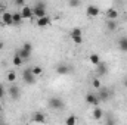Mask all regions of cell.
<instances>
[{"instance_id":"obj_1","label":"cell","mask_w":127,"mask_h":125,"mask_svg":"<svg viewBox=\"0 0 127 125\" xmlns=\"http://www.w3.org/2000/svg\"><path fill=\"white\" fill-rule=\"evenodd\" d=\"M32 15L37 16V19L46 16V3H44V1H37V3L32 6Z\"/></svg>"},{"instance_id":"obj_2","label":"cell","mask_w":127,"mask_h":125,"mask_svg":"<svg viewBox=\"0 0 127 125\" xmlns=\"http://www.w3.org/2000/svg\"><path fill=\"white\" fill-rule=\"evenodd\" d=\"M22 80H24V83H27V84H35V81H37V77H34L31 72V68H27V69H24L22 71Z\"/></svg>"},{"instance_id":"obj_3","label":"cell","mask_w":127,"mask_h":125,"mask_svg":"<svg viewBox=\"0 0 127 125\" xmlns=\"http://www.w3.org/2000/svg\"><path fill=\"white\" fill-rule=\"evenodd\" d=\"M49 106L53 110H62L65 107V103L62 102V99H59V97H50L49 99Z\"/></svg>"},{"instance_id":"obj_4","label":"cell","mask_w":127,"mask_h":125,"mask_svg":"<svg viewBox=\"0 0 127 125\" xmlns=\"http://www.w3.org/2000/svg\"><path fill=\"white\" fill-rule=\"evenodd\" d=\"M96 96H97V99H99L100 102H108V100L112 97V93H111L108 88H103V87H100Z\"/></svg>"},{"instance_id":"obj_5","label":"cell","mask_w":127,"mask_h":125,"mask_svg":"<svg viewBox=\"0 0 127 125\" xmlns=\"http://www.w3.org/2000/svg\"><path fill=\"white\" fill-rule=\"evenodd\" d=\"M84 100H86L87 104H92V106H95V107H97L99 103H100V100L97 99V96H96L95 93H87L86 97H84Z\"/></svg>"},{"instance_id":"obj_6","label":"cell","mask_w":127,"mask_h":125,"mask_svg":"<svg viewBox=\"0 0 127 125\" xmlns=\"http://www.w3.org/2000/svg\"><path fill=\"white\" fill-rule=\"evenodd\" d=\"M96 74H97V77H103V75H106V74H108V65L100 61V63L96 66Z\"/></svg>"},{"instance_id":"obj_7","label":"cell","mask_w":127,"mask_h":125,"mask_svg":"<svg viewBox=\"0 0 127 125\" xmlns=\"http://www.w3.org/2000/svg\"><path fill=\"white\" fill-rule=\"evenodd\" d=\"M21 16H22V19H31L32 16V7H30V6H24L22 9H21Z\"/></svg>"},{"instance_id":"obj_8","label":"cell","mask_w":127,"mask_h":125,"mask_svg":"<svg viewBox=\"0 0 127 125\" xmlns=\"http://www.w3.org/2000/svg\"><path fill=\"white\" fill-rule=\"evenodd\" d=\"M86 13L90 18H96V16H99V7L95 6V4H89L87 9H86Z\"/></svg>"},{"instance_id":"obj_9","label":"cell","mask_w":127,"mask_h":125,"mask_svg":"<svg viewBox=\"0 0 127 125\" xmlns=\"http://www.w3.org/2000/svg\"><path fill=\"white\" fill-rule=\"evenodd\" d=\"M31 119L34 122H37V124H44V122H46V116H44V113H41V112H34Z\"/></svg>"},{"instance_id":"obj_10","label":"cell","mask_w":127,"mask_h":125,"mask_svg":"<svg viewBox=\"0 0 127 125\" xmlns=\"http://www.w3.org/2000/svg\"><path fill=\"white\" fill-rule=\"evenodd\" d=\"M69 71H71V68L68 65H65V63H59L56 66V72L59 75H66V74H69Z\"/></svg>"},{"instance_id":"obj_11","label":"cell","mask_w":127,"mask_h":125,"mask_svg":"<svg viewBox=\"0 0 127 125\" xmlns=\"http://www.w3.org/2000/svg\"><path fill=\"white\" fill-rule=\"evenodd\" d=\"M1 21H3L4 25H13L12 13H10V12H3V15H1Z\"/></svg>"},{"instance_id":"obj_12","label":"cell","mask_w":127,"mask_h":125,"mask_svg":"<svg viewBox=\"0 0 127 125\" xmlns=\"http://www.w3.org/2000/svg\"><path fill=\"white\" fill-rule=\"evenodd\" d=\"M15 55H18L22 61H28V59H30V56H31V53H30V52H25L22 47H19V49L15 52Z\"/></svg>"},{"instance_id":"obj_13","label":"cell","mask_w":127,"mask_h":125,"mask_svg":"<svg viewBox=\"0 0 127 125\" xmlns=\"http://www.w3.org/2000/svg\"><path fill=\"white\" fill-rule=\"evenodd\" d=\"M118 47H120L121 52L127 53V35H123V37L118 38Z\"/></svg>"},{"instance_id":"obj_14","label":"cell","mask_w":127,"mask_h":125,"mask_svg":"<svg viewBox=\"0 0 127 125\" xmlns=\"http://www.w3.org/2000/svg\"><path fill=\"white\" fill-rule=\"evenodd\" d=\"M19 93H21V91H19V87H18V85H15V84H12V85H10V88H9V94H10V97L15 100V99H18V97H19Z\"/></svg>"},{"instance_id":"obj_15","label":"cell","mask_w":127,"mask_h":125,"mask_svg":"<svg viewBox=\"0 0 127 125\" xmlns=\"http://www.w3.org/2000/svg\"><path fill=\"white\" fill-rule=\"evenodd\" d=\"M92 116H93V119H96V121H100V119H103V110L97 106V107H95L93 109V112H92Z\"/></svg>"},{"instance_id":"obj_16","label":"cell","mask_w":127,"mask_h":125,"mask_svg":"<svg viewBox=\"0 0 127 125\" xmlns=\"http://www.w3.org/2000/svg\"><path fill=\"white\" fill-rule=\"evenodd\" d=\"M106 18H108V21H115L118 18V12L115 9H108L106 10Z\"/></svg>"},{"instance_id":"obj_17","label":"cell","mask_w":127,"mask_h":125,"mask_svg":"<svg viewBox=\"0 0 127 125\" xmlns=\"http://www.w3.org/2000/svg\"><path fill=\"white\" fill-rule=\"evenodd\" d=\"M50 24V18L46 15V16H43V18H40V19H37V27H47Z\"/></svg>"},{"instance_id":"obj_18","label":"cell","mask_w":127,"mask_h":125,"mask_svg":"<svg viewBox=\"0 0 127 125\" xmlns=\"http://www.w3.org/2000/svg\"><path fill=\"white\" fill-rule=\"evenodd\" d=\"M89 62L92 63V65H95V66H97V65L100 63V58H99V55H97V53H92V55L89 56Z\"/></svg>"},{"instance_id":"obj_19","label":"cell","mask_w":127,"mask_h":125,"mask_svg":"<svg viewBox=\"0 0 127 125\" xmlns=\"http://www.w3.org/2000/svg\"><path fill=\"white\" fill-rule=\"evenodd\" d=\"M12 19H13V25H21V22H22V16H21V12L12 13Z\"/></svg>"},{"instance_id":"obj_20","label":"cell","mask_w":127,"mask_h":125,"mask_svg":"<svg viewBox=\"0 0 127 125\" xmlns=\"http://www.w3.org/2000/svg\"><path fill=\"white\" fill-rule=\"evenodd\" d=\"M117 27H118V24H117L115 21H108V22H106V30H108V31L114 32L117 30Z\"/></svg>"},{"instance_id":"obj_21","label":"cell","mask_w":127,"mask_h":125,"mask_svg":"<svg viewBox=\"0 0 127 125\" xmlns=\"http://www.w3.org/2000/svg\"><path fill=\"white\" fill-rule=\"evenodd\" d=\"M105 119V125H117V119H115V116H112V115H108L106 118H103Z\"/></svg>"},{"instance_id":"obj_22","label":"cell","mask_w":127,"mask_h":125,"mask_svg":"<svg viewBox=\"0 0 127 125\" xmlns=\"http://www.w3.org/2000/svg\"><path fill=\"white\" fill-rule=\"evenodd\" d=\"M77 124V118L75 115H69L66 119H65V125H75Z\"/></svg>"},{"instance_id":"obj_23","label":"cell","mask_w":127,"mask_h":125,"mask_svg":"<svg viewBox=\"0 0 127 125\" xmlns=\"http://www.w3.org/2000/svg\"><path fill=\"white\" fill-rule=\"evenodd\" d=\"M31 72H32V75H34V77H38V75H41V74H43V68H41V66H32Z\"/></svg>"},{"instance_id":"obj_24","label":"cell","mask_w":127,"mask_h":125,"mask_svg":"<svg viewBox=\"0 0 127 125\" xmlns=\"http://www.w3.org/2000/svg\"><path fill=\"white\" fill-rule=\"evenodd\" d=\"M22 62H24V61H22L18 55H15V56H13V59H12V63H13L15 66H21V65H22Z\"/></svg>"},{"instance_id":"obj_25","label":"cell","mask_w":127,"mask_h":125,"mask_svg":"<svg viewBox=\"0 0 127 125\" xmlns=\"http://www.w3.org/2000/svg\"><path fill=\"white\" fill-rule=\"evenodd\" d=\"M15 80H16V74H15L13 71H10V72L7 74V81H9V83H15Z\"/></svg>"},{"instance_id":"obj_26","label":"cell","mask_w":127,"mask_h":125,"mask_svg":"<svg viewBox=\"0 0 127 125\" xmlns=\"http://www.w3.org/2000/svg\"><path fill=\"white\" fill-rule=\"evenodd\" d=\"M22 49H24L25 52H30V53H31L32 52V44L31 43H24V44H22Z\"/></svg>"},{"instance_id":"obj_27","label":"cell","mask_w":127,"mask_h":125,"mask_svg":"<svg viewBox=\"0 0 127 125\" xmlns=\"http://www.w3.org/2000/svg\"><path fill=\"white\" fill-rule=\"evenodd\" d=\"M92 85L95 87V88H100V81H99V78H93V81H92Z\"/></svg>"},{"instance_id":"obj_28","label":"cell","mask_w":127,"mask_h":125,"mask_svg":"<svg viewBox=\"0 0 127 125\" xmlns=\"http://www.w3.org/2000/svg\"><path fill=\"white\" fill-rule=\"evenodd\" d=\"M68 4H69L71 7H78L81 3H80V1H77V0H71V1H68Z\"/></svg>"},{"instance_id":"obj_29","label":"cell","mask_w":127,"mask_h":125,"mask_svg":"<svg viewBox=\"0 0 127 125\" xmlns=\"http://www.w3.org/2000/svg\"><path fill=\"white\" fill-rule=\"evenodd\" d=\"M15 4H16V6H22V7H24V6H25V1H24V0H15Z\"/></svg>"},{"instance_id":"obj_30","label":"cell","mask_w":127,"mask_h":125,"mask_svg":"<svg viewBox=\"0 0 127 125\" xmlns=\"http://www.w3.org/2000/svg\"><path fill=\"white\" fill-rule=\"evenodd\" d=\"M4 97V87L0 84V99H3Z\"/></svg>"},{"instance_id":"obj_31","label":"cell","mask_w":127,"mask_h":125,"mask_svg":"<svg viewBox=\"0 0 127 125\" xmlns=\"http://www.w3.org/2000/svg\"><path fill=\"white\" fill-rule=\"evenodd\" d=\"M3 47H4V43H3V41H0V50H3Z\"/></svg>"},{"instance_id":"obj_32","label":"cell","mask_w":127,"mask_h":125,"mask_svg":"<svg viewBox=\"0 0 127 125\" xmlns=\"http://www.w3.org/2000/svg\"><path fill=\"white\" fill-rule=\"evenodd\" d=\"M123 84H124V87H126V88H127V78H126V80H124V81H123Z\"/></svg>"},{"instance_id":"obj_33","label":"cell","mask_w":127,"mask_h":125,"mask_svg":"<svg viewBox=\"0 0 127 125\" xmlns=\"http://www.w3.org/2000/svg\"><path fill=\"white\" fill-rule=\"evenodd\" d=\"M1 110H3V107H1V104H0V113H1Z\"/></svg>"},{"instance_id":"obj_34","label":"cell","mask_w":127,"mask_h":125,"mask_svg":"<svg viewBox=\"0 0 127 125\" xmlns=\"http://www.w3.org/2000/svg\"><path fill=\"white\" fill-rule=\"evenodd\" d=\"M1 6H3V4H1V1H0V9H1Z\"/></svg>"},{"instance_id":"obj_35","label":"cell","mask_w":127,"mask_h":125,"mask_svg":"<svg viewBox=\"0 0 127 125\" xmlns=\"http://www.w3.org/2000/svg\"><path fill=\"white\" fill-rule=\"evenodd\" d=\"M0 125H7V124H0Z\"/></svg>"}]
</instances>
